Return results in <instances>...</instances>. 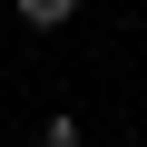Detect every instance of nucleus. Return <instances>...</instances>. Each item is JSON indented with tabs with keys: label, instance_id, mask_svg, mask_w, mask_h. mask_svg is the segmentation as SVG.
<instances>
[{
	"label": "nucleus",
	"instance_id": "1",
	"mask_svg": "<svg viewBox=\"0 0 147 147\" xmlns=\"http://www.w3.org/2000/svg\"><path fill=\"white\" fill-rule=\"evenodd\" d=\"M10 10H20L30 30H69V20H79V0H10Z\"/></svg>",
	"mask_w": 147,
	"mask_h": 147
},
{
	"label": "nucleus",
	"instance_id": "2",
	"mask_svg": "<svg viewBox=\"0 0 147 147\" xmlns=\"http://www.w3.org/2000/svg\"><path fill=\"white\" fill-rule=\"evenodd\" d=\"M39 147H79V118H49V127H39Z\"/></svg>",
	"mask_w": 147,
	"mask_h": 147
}]
</instances>
